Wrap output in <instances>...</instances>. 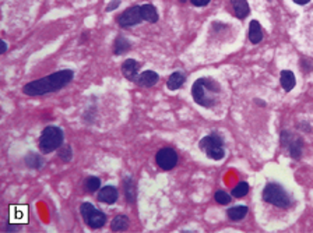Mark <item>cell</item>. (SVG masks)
I'll return each mask as SVG.
<instances>
[{
	"mask_svg": "<svg viewBox=\"0 0 313 233\" xmlns=\"http://www.w3.org/2000/svg\"><path fill=\"white\" fill-rule=\"evenodd\" d=\"M73 77H74V73L70 69L59 70L56 73H52L47 77H42L25 84L23 88V93L28 96H42L47 93H57L62 88H65L67 84H70Z\"/></svg>",
	"mask_w": 313,
	"mask_h": 233,
	"instance_id": "obj_1",
	"label": "cell"
},
{
	"mask_svg": "<svg viewBox=\"0 0 313 233\" xmlns=\"http://www.w3.org/2000/svg\"><path fill=\"white\" fill-rule=\"evenodd\" d=\"M192 96L197 105L210 109L218 103L219 96H221V85L218 81L213 78H206V77L199 78L192 87Z\"/></svg>",
	"mask_w": 313,
	"mask_h": 233,
	"instance_id": "obj_2",
	"label": "cell"
},
{
	"mask_svg": "<svg viewBox=\"0 0 313 233\" xmlns=\"http://www.w3.org/2000/svg\"><path fill=\"white\" fill-rule=\"evenodd\" d=\"M65 140L63 130L57 126H48L39 137V149L42 154H50L62 147Z\"/></svg>",
	"mask_w": 313,
	"mask_h": 233,
	"instance_id": "obj_3",
	"label": "cell"
},
{
	"mask_svg": "<svg viewBox=\"0 0 313 233\" xmlns=\"http://www.w3.org/2000/svg\"><path fill=\"white\" fill-rule=\"evenodd\" d=\"M263 200L277 208L285 210L291 207V198L284 190V187L280 186L278 183H267L263 190Z\"/></svg>",
	"mask_w": 313,
	"mask_h": 233,
	"instance_id": "obj_4",
	"label": "cell"
},
{
	"mask_svg": "<svg viewBox=\"0 0 313 233\" xmlns=\"http://www.w3.org/2000/svg\"><path fill=\"white\" fill-rule=\"evenodd\" d=\"M199 147L210 159H214V161H219L225 155L224 141L216 133H211L209 136H206L204 139H201L199 142Z\"/></svg>",
	"mask_w": 313,
	"mask_h": 233,
	"instance_id": "obj_5",
	"label": "cell"
},
{
	"mask_svg": "<svg viewBox=\"0 0 313 233\" xmlns=\"http://www.w3.org/2000/svg\"><path fill=\"white\" fill-rule=\"evenodd\" d=\"M80 212L86 224L93 229H99L106 224V215L102 211L96 210L91 203H83L80 207Z\"/></svg>",
	"mask_w": 313,
	"mask_h": 233,
	"instance_id": "obj_6",
	"label": "cell"
},
{
	"mask_svg": "<svg viewBox=\"0 0 313 233\" xmlns=\"http://www.w3.org/2000/svg\"><path fill=\"white\" fill-rule=\"evenodd\" d=\"M142 21H144V20H143L140 6H132L116 17V23L122 28H130V27L140 24Z\"/></svg>",
	"mask_w": 313,
	"mask_h": 233,
	"instance_id": "obj_7",
	"label": "cell"
},
{
	"mask_svg": "<svg viewBox=\"0 0 313 233\" xmlns=\"http://www.w3.org/2000/svg\"><path fill=\"white\" fill-rule=\"evenodd\" d=\"M155 162L164 170H171L178 163V154L175 149L169 148V147L161 148L155 155Z\"/></svg>",
	"mask_w": 313,
	"mask_h": 233,
	"instance_id": "obj_8",
	"label": "cell"
},
{
	"mask_svg": "<svg viewBox=\"0 0 313 233\" xmlns=\"http://www.w3.org/2000/svg\"><path fill=\"white\" fill-rule=\"evenodd\" d=\"M139 70H140V65L134 59H126L123 63H122V74L129 81H133L134 83L137 80Z\"/></svg>",
	"mask_w": 313,
	"mask_h": 233,
	"instance_id": "obj_9",
	"label": "cell"
},
{
	"mask_svg": "<svg viewBox=\"0 0 313 233\" xmlns=\"http://www.w3.org/2000/svg\"><path fill=\"white\" fill-rule=\"evenodd\" d=\"M158 80H160V75L157 74L155 71L147 70V71H144L142 74H139L137 80L134 83L137 85H140V87H144V88H150V87H154V85L157 84Z\"/></svg>",
	"mask_w": 313,
	"mask_h": 233,
	"instance_id": "obj_10",
	"label": "cell"
},
{
	"mask_svg": "<svg viewBox=\"0 0 313 233\" xmlns=\"http://www.w3.org/2000/svg\"><path fill=\"white\" fill-rule=\"evenodd\" d=\"M118 188L114 186H105L101 188L99 194H98V200L105 204H115L118 201Z\"/></svg>",
	"mask_w": 313,
	"mask_h": 233,
	"instance_id": "obj_11",
	"label": "cell"
},
{
	"mask_svg": "<svg viewBox=\"0 0 313 233\" xmlns=\"http://www.w3.org/2000/svg\"><path fill=\"white\" fill-rule=\"evenodd\" d=\"M232 9H234V16L239 20L246 19L250 13V7L246 0H231Z\"/></svg>",
	"mask_w": 313,
	"mask_h": 233,
	"instance_id": "obj_12",
	"label": "cell"
},
{
	"mask_svg": "<svg viewBox=\"0 0 313 233\" xmlns=\"http://www.w3.org/2000/svg\"><path fill=\"white\" fill-rule=\"evenodd\" d=\"M262 39H263V29L260 23L257 20H252L249 24V41L253 45H257L262 42Z\"/></svg>",
	"mask_w": 313,
	"mask_h": 233,
	"instance_id": "obj_13",
	"label": "cell"
},
{
	"mask_svg": "<svg viewBox=\"0 0 313 233\" xmlns=\"http://www.w3.org/2000/svg\"><path fill=\"white\" fill-rule=\"evenodd\" d=\"M185 81H186L185 74H182L179 71H175V73H172L168 77V80H167V88L169 91H176V90H179L180 87L185 84Z\"/></svg>",
	"mask_w": 313,
	"mask_h": 233,
	"instance_id": "obj_14",
	"label": "cell"
},
{
	"mask_svg": "<svg viewBox=\"0 0 313 233\" xmlns=\"http://www.w3.org/2000/svg\"><path fill=\"white\" fill-rule=\"evenodd\" d=\"M130 47H132V44H130V41L127 38L119 35V37L115 39L114 53L116 56H120V55H123L126 52H129Z\"/></svg>",
	"mask_w": 313,
	"mask_h": 233,
	"instance_id": "obj_15",
	"label": "cell"
},
{
	"mask_svg": "<svg viewBox=\"0 0 313 233\" xmlns=\"http://www.w3.org/2000/svg\"><path fill=\"white\" fill-rule=\"evenodd\" d=\"M281 87L284 88L287 93H289L291 90H294L295 84H296V78L295 74L291 70H283L281 71Z\"/></svg>",
	"mask_w": 313,
	"mask_h": 233,
	"instance_id": "obj_16",
	"label": "cell"
},
{
	"mask_svg": "<svg viewBox=\"0 0 313 233\" xmlns=\"http://www.w3.org/2000/svg\"><path fill=\"white\" fill-rule=\"evenodd\" d=\"M123 188H124V196L126 200L133 204L136 200V183H134L133 177H126L123 180Z\"/></svg>",
	"mask_w": 313,
	"mask_h": 233,
	"instance_id": "obj_17",
	"label": "cell"
},
{
	"mask_svg": "<svg viewBox=\"0 0 313 233\" xmlns=\"http://www.w3.org/2000/svg\"><path fill=\"white\" fill-rule=\"evenodd\" d=\"M140 9H142L143 20H145L148 23H157L158 19H160L158 17V11L152 4H142Z\"/></svg>",
	"mask_w": 313,
	"mask_h": 233,
	"instance_id": "obj_18",
	"label": "cell"
},
{
	"mask_svg": "<svg viewBox=\"0 0 313 233\" xmlns=\"http://www.w3.org/2000/svg\"><path fill=\"white\" fill-rule=\"evenodd\" d=\"M249 212V210H247V207L245 205H238V207H232V208H229L228 210V218L231 219V221H242L245 216L247 215Z\"/></svg>",
	"mask_w": 313,
	"mask_h": 233,
	"instance_id": "obj_19",
	"label": "cell"
},
{
	"mask_svg": "<svg viewBox=\"0 0 313 233\" xmlns=\"http://www.w3.org/2000/svg\"><path fill=\"white\" fill-rule=\"evenodd\" d=\"M24 162H25V165L29 169H41L45 163L44 159L41 158V155H38L37 152H28L25 159H24Z\"/></svg>",
	"mask_w": 313,
	"mask_h": 233,
	"instance_id": "obj_20",
	"label": "cell"
},
{
	"mask_svg": "<svg viewBox=\"0 0 313 233\" xmlns=\"http://www.w3.org/2000/svg\"><path fill=\"white\" fill-rule=\"evenodd\" d=\"M129 228V218L126 215H118L115 216V219L111 224V229L114 232H122V231H126Z\"/></svg>",
	"mask_w": 313,
	"mask_h": 233,
	"instance_id": "obj_21",
	"label": "cell"
},
{
	"mask_svg": "<svg viewBox=\"0 0 313 233\" xmlns=\"http://www.w3.org/2000/svg\"><path fill=\"white\" fill-rule=\"evenodd\" d=\"M302 144H304V142H302L301 139H296V140L294 141H289V144L287 145V147L289 148V155L294 159L301 158V155H302Z\"/></svg>",
	"mask_w": 313,
	"mask_h": 233,
	"instance_id": "obj_22",
	"label": "cell"
},
{
	"mask_svg": "<svg viewBox=\"0 0 313 233\" xmlns=\"http://www.w3.org/2000/svg\"><path fill=\"white\" fill-rule=\"evenodd\" d=\"M247 193H249V185H247L246 182H241V183L232 190V196L235 197V198H242V197L246 196Z\"/></svg>",
	"mask_w": 313,
	"mask_h": 233,
	"instance_id": "obj_23",
	"label": "cell"
},
{
	"mask_svg": "<svg viewBox=\"0 0 313 233\" xmlns=\"http://www.w3.org/2000/svg\"><path fill=\"white\" fill-rule=\"evenodd\" d=\"M86 187L90 193H95V191H98L99 187H101V180L96 176H90L86 180Z\"/></svg>",
	"mask_w": 313,
	"mask_h": 233,
	"instance_id": "obj_24",
	"label": "cell"
},
{
	"mask_svg": "<svg viewBox=\"0 0 313 233\" xmlns=\"http://www.w3.org/2000/svg\"><path fill=\"white\" fill-rule=\"evenodd\" d=\"M59 158L62 159L63 162H70L72 158H73V152H72V148L70 145H65V147H60L59 148Z\"/></svg>",
	"mask_w": 313,
	"mask_h": 233,
	"instance_id": "obj_25",
	"label": "cell"
},
{
	"mask_svg": "<svg viewBox=\"0 0 313 233\" xmlns=\"http://www.w3.org/2000/svg\"><path fill=\"white\" fill-rule=\"evenodd\" d=\"M214 198H216V201L221 205H227L231 203V197L228 193H225L224 190H218L216 194H214Z\"/></svg>",
	"mask_w": 313,
	"mask_h": 233,
	"instance_id": "obj_26",
	"label": "cell"
},
{
	"mask_svg": "<svg viewBox=\"0 0 313 233\" xmlns=\"http://www.w3.org/2000/svg\"><path fill=\"white\" fill-rule=\"evenodd\" d=\"M120 6V0H111L109 1V4L106 6V11H114V10H116L118 7Z\"/></svg>",
	"mask_w": 313,
	"mask_h": 233,
	"instance_id": "obj_27",
	"label": "cell"
},
{
	"mask_svg": "<svg viewBox=\"0 0 313 233\" xmlns=\"http://www.w3.org/2000/svg\"><path fill=\"white\" fill-rule=\"evenodd\" d=\"M192 1V4L193 6H196V7H204V6H207L211 0H190Z\"/></svg>",
	"mask_w": 313,
	"mask_h": 233,
	"instance_id": "obj_28",
	"label": "cell"
},
{
	"mask_svg": "<svg viewBox=\"0 0 313 233\" xmlns=\"http://www.w3.org/2000/svg\"><path fill=\"white\" fill-rule=\"evenodd\" d=\"M1 45H3V47H1V52H0V53L4 55V53L7 52V42H6V41H1Z\"/></svg>",
	"mask_w": 313,
	"mask_h": 233,
	"instance_id": "obj_29",
	"label": "cell"
},
{
	"mask_svg": "<svg viewBox=\"0 0 313 233\" xmlns=\"http://www.w3.org/2000/svg\"><path fill=\"white\" fill-rule=\"evenodd\" d=\"M292 1H295V3L299 4V6H304V4H308L311 0H292Z\"/></svg>",
	"mask_w": 313,
	"mask_h": 233,
	"instance_id": "obj_30",
	"label": "cell"
}]
</instances>
